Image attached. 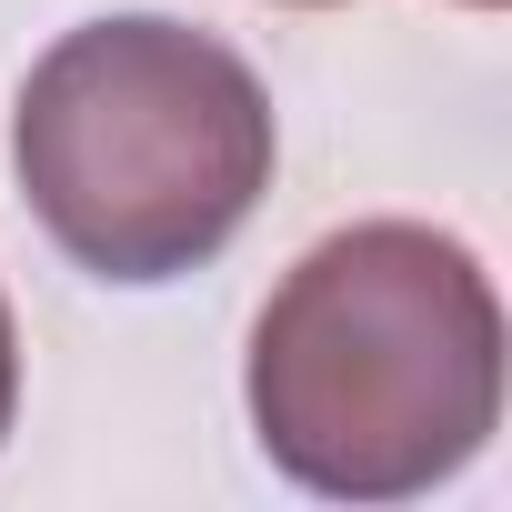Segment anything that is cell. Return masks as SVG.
I'll list each match as a JSON object with an SVG mask.
<instances>
[{"label":"cell","mask_w":512,"mask_h":512,"mask_svg":"<svg viewBox=\"0 0 512 512\" xmlns=\"http://www.w3.org/2000/svg\"><path fill=\"white\" fill-rule=\"evenodd\" d=\"M302 11H332V0H302Z\"/></svg>","instance_id":"5b68a950"},{"label":"cell","mask_w":512,"mask_h":512,"mask_svg":"<svg viewBox=\"0 0 512 512\" xmlns=\"http://www.w3.org/2000/svg\"><path fill=\"white\" fill-rule=\"evenodd\" d=\"M272 91L191 21L121 11L61 31L11 111V171L31 221L91 282L151 292L201 272L272 191Z\"/></svg>","instance_id":"7a4b0ae2"},{"label":"cell","mask_w":512,"mask_h":512,"mask_svg":"<svg viewBox=\"0 0 512 512\" xmlns=\"http://www.w3.org/2000/svg\"><path fill=\"white\" fill-rule=\"evenodd\" d=\"M462 11H502V0H462Z\"/></svg>","instance_id":"277c9868"},{"label":"cell","mask_w":512,"mask_h":512,"mask_svg":"<svg viewBox=\"0 0 512 512\" xmlns=\"http://www.w3.org/2000/svg\"><path fill=\"white\" fill-rule=\"evenodd\" d=\"M251 432L332 502H412L482 462L502 422L492 272L432 221L312 241L251 322Z\"/></svg>","instance_id":"6da1fadb"},{"label":"cell","mask_w":512,"mask_h":512,"mask_svg":"<svg viewBox=\"0 0 512 512\" xmlns=\"http://www.w3.org/2000/svg\"><path fill=\"white\" fill-rule=\"evenodd\" d=\"M11 412H21V332H11V302H0V442H11Z\"/></svg>","instance_id":"3957f363"}]
</instances>
